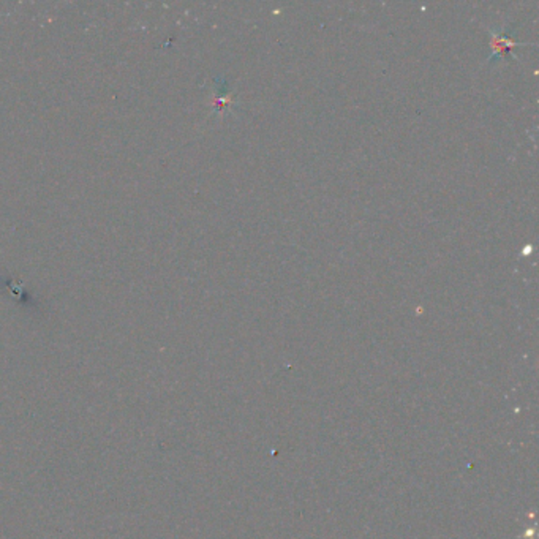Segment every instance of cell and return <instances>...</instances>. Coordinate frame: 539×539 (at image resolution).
Masks as SVG:
<instances>
[{
	"mask_svg": "<svg viewBox=\"0 0 539 539\" xmlns=\"http://www.w3.org/2000/svg\"><path fill=\"white\" fill-rule=\"evenodd\" d=\"M517 28L515 24H509L504 28H498V31H494L490 28V35H492V42H490V56L487 62H494V60H501L506 54L514 56L513 49L515 46H526L529 43H520L515 42L513 38V32ZM515 57V56H514Z\"/></svg>",
	"mask_w": 539,
	"mask_h": 539,
	"instance_id": "cell-1",
	"label": "cell"
}]
</instances>
